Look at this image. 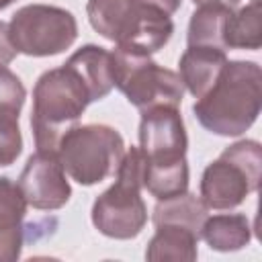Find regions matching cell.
<instances>
[{
    "mask_svg": "<svg viewBox=\"0 0 262 262\" xmlns=\"http://www.w3.org/2000/svg\"><path fill=\"white\" fill-rule=\"evenodd\" d=\"M262 72L254 61H227L215 84L196 100L199 123L217 135H239L258 117Z\"/></svg>",
    "mask_w": 262,
    "mask_h": 262,
    "instance_id": "obj_1",
    "label": "cell"
},
{
    "mask_svg": "<svg viewBox=\"0 0 262 262\" xmlns=\"http://www.w3.org/2000/svg\"><path fill=\"white\" fill-rule=\"evenodd\" d=\"M92 100L88 84L68 61L57 70L45 72L33 94L31 127L37 149L57 154L61 137L76 125Z\"/></svg>",
    "mask_w": 262,
    "mask_h": 262,
    "instance_id": "obj_2",
    "label": "cell"
},
{
    "mask_svg": "<svg viewBox=\"0 0 262 262\" xmlns=\"http://www.w3.org/2000/svg\"><path fill=\"white\" fill-rule=\"evenodd\" d=\"M111 70L113 84L141 113L158 106L178 108L182 102L184 84L180 76L154 63L149 53L141 49L117 45L111 51Z\"/></svg>",
    "mask_w": 262,
    "mask_h": 262,
    "instance_id": "obj_3",
    "label": "cell"
},
{
    "mask_svg": "<svg viewBox=\"0 0 262 262\" xmlns=\"http://www.w3.org/2000/svg\"><path fill=\"white\" fill-rule=\"evenodd\" d=\"M143 186V156L139 147L125 151L115 184L96 199L92 207L94 227L115 239L135 237L147 219L145 203L141 199Z\"/></svg>",
    "mask_w": 262,
    "mask_h": 262,
    "instance_id": "obj_4",
    "label": "cell"
},
{
    "mask_svg": "<svg viewBox=\"0 0 262 262\" xmlns=\"http://www.w3.org/2000/svg\"><path fill=\"white\" fill-rule=\"evenodd\" d=\"M123 156V137L106 125H74L57 145L63 172L86 186L117 174Z\"/></svg>",
    "mask_w": 262,
    "mask_h": 262,
    "instance_id": "obj_5",
    "label": "cell"
},
{
    "mask_svg": "<svg viewBox=\"0 0 262 262\" xmlns=\"http://www.w3.org/2000/svg\"><path fill=\"white\" fill-rule=\"evenodd\" d=\"M262 151L256 141H237L229 145L217 162L209 164L201 180L203 203L211 209L237 207L258 188Z\"/></svg>",
    "mask_w": 262,
    "mask_h": 262,
    "instance_id": "obj_6",
    "label": "cell"
},
{
    "mask_svg": "<svg viewBox=\"0 0 262 262\" xmlns=\"http://www.w3.org/2000/svg\"><path fill=\"white\" fill-rule=\"evenodd\" d=\"M78 35L76 18L55 6L29 4L12 14L8 37L16 51L43 57L68 49Z\"/></svg>",
    "mask_w": 262,
    "mask_h": 262,
    "instance_id": "obj_7",
    "label": "cell"
},
{
    "mask_svg": "<svg viewBox=\"0 0 262 262\" xmlns=\"http://www.w3.org/2000/svg\"><path fill=\"white\" fill-rule=\"evenodd\" d=\"M139 151L145 162H176L186 154V133L174 106H158L141 113Z\"/></svg>",
    "mask_w": 262,
    "mask_h": 262,
    "instance_id": "obj_8",
    "label": "cell"
},
{
    "mask_svg": "<svg viewBox=\"0 0 262 262\" xmlns=\"http://www.w3.org/2000/svg\"><path fill=\"white\" fill-rule=\"evenodd\" d=\"M18 186L25 194L27 205L35 209H59L70 199V184L57 154L39 151L29 158Z\"/></svg>",
    "mask_w": 262,
    "mask_h": 262,
    "instance_id": "obj_9",
    "label": "cell"
},
{
    "mask_svg": "<svg viewBox=\"0 0 262 262\" xmlns=\"http://www.w3.org/2000/svg\"><path fill=\"white\" fill-rule=\"evenodd\" d=\"M27 213V201L18 186L10 178H0V262L16 260L23 246V219Z\"/></svg>",
    "mask_w": 262,
    "mask_h": 262,
    "instance_id": "obj_10",
    "label": "cell"
},
{
    "mask_svg": "<svg viewBox=\"0 0 262 262\" xmlns=\"http://www.w3.org/2000/svg\"><path fill=\"white\" fill-rule=\"evenodd\" d=\"M227 63L225 49L207 45H188L180 57V80L182 84L201 98L219 78L223 66Z\"/></svg>",
    "mask_w": 262,
    "mask_h": 262,
    "instance_id": "obj_11",
    "label": "cell"
},
{
    "mask_svg": "<svg viewBox=\"0 0 262 262\" xmlns=\"http://www.w3.org/2000/svg\"><path fill=\"white\" fill-rule=\"evenodd\" d=\"M68 63L74 66L76 72L84 78L94 100L104 98L111 92V88L115 86L113 84V70H111V53L102 47L86 45V47L78 49L68 59Z\"/></svg>",
    "mask_w": 262,
    "mask_h": 262,
    "instance_id": "obj_12",
    "label": "cell"
},
{
    "mask_svg": "<svg viewBox=\"0 0 262 262\" xmlns=\"http://www.w3.org/2000/svg\"><path fill=\"white\" fill-rule=\"evenodd\" d=\"M207 221V205L188 194H176L170 199H162L154 209V225H182L201 237L203 223Z\"/></svg>",
    "mask_w": 262,
    "mask_h": 262,
    "instance_id": "obj_13",
    "label": "cell"
},
{
    "mask_svg": "<svg viewBox=\"0 0 262 262\" xmlns=\"http://www.w3.org/2000/svg\"><path fill=\"white\" fill-rule=\"evenodd\" d=\"M196 242L190 229L182 225H158L156 235L149 242L145 258L151 262L158 260H194L196 258Z\"/></svg>",
    "mask_w": 262,
    "mask_h": 262,
    "instance_id": "obj_14",
    "label": "cell"
},
{
    "mask_svg": "<svg viewBox=\"0 0 262 262\" xmlns=\"http://www.w3.org/2000/svg\"><path fill=\"white\" fill-rule=\"evenodd\" d=\"M223 41H225V49H258L262 45L260 0H252V4L227 16Z\"/></svg>",
    "mask_w": 262,
    "mask_h": 262,
    "instance_id": "obj_15",
    "label": "cell"
},
{
    "mask_svg": "<svg viewBox=\"0 0 262 262\" xmlns=\"http://www.w3.org/2000/svg\"><path fill=\"white\" fill-rule=\"evenodd\" d=\"M143 186L156 199H170L186 192L188 166L186 160L176 162H145L143 158Z\"/></svg>",
    "mask_w": 262,
    "mask_h": 262,
    "instance_id": "obj_16",
    "label": "cell"
},
{
    "mask_svg": "<svg viewBox=\"0 0 262 262\" xmlns=\"http://www.w3.org/2000/svg\"><path fill=\"white\" fill-rule=\"evenodd\" d=\"M250 223L246 215H215L207 217L201 229V237L219 252L239 250L250 242Z\"/></svg>",
    "mask_w": 262,
    "mask_h": 262,
    "instance_id": "obj_17",
    "label": "cell"
},
{
    "mask_svg": "<svg viewBox=\"0 0 262 262\" xmlns=\"http://www.w3.org/2000/svg\"><path fill=\"white\" fill-rule=\"evenodd\" d=\"M131 8V0H88L86 12L90 25L102 37L117 43L129 23Z\"/></svg>",
    "mask_w": 262,
    "mask_h": 262,
    "instance_id": "obj_18",
    "label": "cell"
},
{
    "mask_svg": "<svg viewBox=\"0 0 262 262\" xmlns=\"http://www.w3.org/2000/svg\"><path fill=\"white\" fill-rule=\"evenodd\" d=\"M233 10L221 6H199L188 25V45H207L225 49V20Z\"/></svg>",
    "mask_w": 262,
    "mask_h": 262,
    "instance_id": "obj_19",
    "label": "cell"
},
{
    "mask_svg": "<svg viewBox=\"0 0 262 262\" xmlns=\"http://www.w3.org/2000/svg\"><path fill=\"white\" fill-rule=\"evenodd\" d=\"M23 149L18 113L0 111V166H10Z\"/></svg>",
    "mask_w": 262,
    "mask_h": 262,
    "instance_id": "obj_20",
    "label": "cell"
},
{
    "mask_svg": "<svg viewBox=\"0 0 262 262\" xmlns=\"http://www.w3.org/2000/svg\"><path fill=\"white\" fill-rule=\"evenodd\" d=\"M25 94L23 82L6 66H0V111L18 113L25 102Z\"/></svg>",
    "mask_w": 262,
    "mask_h": 262,
    "instance_id": "obj_21",
    "label": "cell"
},
{
    "mask_svg": "<svg viewBox=\"0 0 262 262\" xmlns=\"http://www.w3.org/2000/svg\"><path fill=\"white\" fill-rule=\"evenodd\" d=\"M16 55V49L8 37V25L0 20V66H6Z\"/></svg>",
    "mask_w": 262,
    "mask_h": 262,
    "instance_id": "obj_22",
    "label": "cell"
},
{
    "mask_svg": "<svg viewBox=\"0 0 262 262\" xmlns=\"http://www.w3.org/2000/svg\"><path fill=\"white\" fill-rule=\"evenodd\" d=\"M137 4H145V6H154V8H160L164 10L166 14H172L180 8V2L182 0H133Z\"/></svg>",
    "mask_w": 262,
    "mask_h": 262,
    "instance_id": "obj_23",
    "label": "cell"
},
{
    "mask_svg": "<svg viewBox=\"0 0 262 262\" xmlns=\"http://www.w3.org/2000/svg\"><path fill=\"white\" fill-rule=\"evenodd\" d=\"M194 4L199 6H221V8H227V10H233L239 6L242 0H192Z\"/></svg>",
    "mask_w": 262,
    "mask_h": 262,
    "instance_id": "obj_24",
    "label": "cell"
},
{
    "mask_svg": "<svg viewBox=\"0 0 262 262\" xmlns=\"http://www.w3.org/2000/svg\"><path fill=\"white\" fill-rule=\"evenodd\" d=\"M12 0H0V8H4V6H8Z\"/></svg>",
    "mask_w": 262,
    "mask_h": 262,
    "instance_id": "obj_25",
    "label": "cell"
}]
</instances>
